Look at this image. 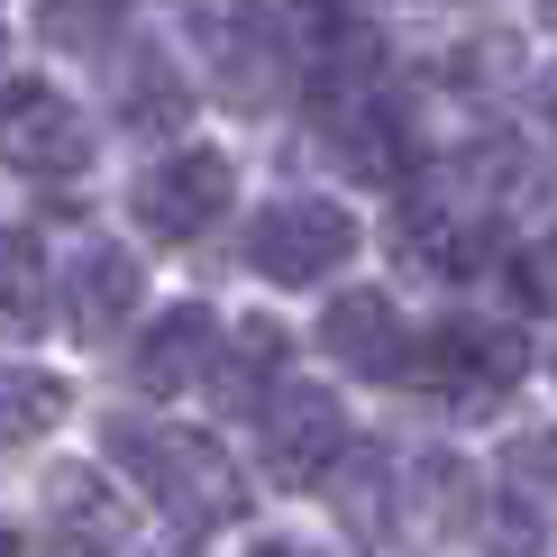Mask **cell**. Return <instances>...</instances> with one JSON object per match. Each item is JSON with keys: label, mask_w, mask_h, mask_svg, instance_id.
Instances as JSON below:
<instances>
[{"label": "cell", "mask_w": 557, "mask_h": 557, "mask_svg": "<svg viewBox=\"0 0 557 557\" xmlns=\"http://www.w3.org/2000/svg\"><path fill=\"white\" fill-rule=\"evenodd\" d=\"M201 28V64H211V91L228 110H274L293 83V46L284 28H274L265 0H201L193 10Z\"/></svg>", "instance_id": "cell-2"}, {"label": "cell", "mask_w": 557, "mask_h": 557, "mask_svg": "<svg viewBox=\"0 0 557 557\" xmlns=\"http://www.w3.org/2000/svg\"><path fill=\"white\" fill-rule=\"evenodd\" d=\"M183 101H193V91H183V74H174L165 55H156V46H137L128 74H120V120L165 137V128H183Z\"/></svg>", "instance_id": "cell-14"}, {"label": "cell", "mask_w": 557, "mask_h": 557, "mask_svg": "<svg viewBox=\"0 0 557 557\" xmlns=\"http://www.w3.org/2000/svg\"><path fill=\"white\" fill-rule=\"evenodd\" d=\"M228 193H238L228 156L183 147V156H165V165L137 183V228H147V238H201V228L228 211Z\"/></svg>", "instance_id": "cell-7"}, {"label": "cell", "mask_w": 557, "mask_h": 557, "mask_svg": "<svg viewBox=\"0 0 557 557\" xmlns=\"http://www.w3.org/2000/svg\"><path fill=\"white\" fill-rule=\"evenodd\" d=\"M137 284H147V274H137L128 247H91V257L74 265V284H64V320H74L83 338H110L137 311Z\"/></svg>", "instance_id": "cell-12"}, {"label": "cell", "mask_w": 557, "mask_h": 557, "mask_svg": "<svg viewBox=\"0 0 557 557\" xmlns=\"http://www.w3.org/2000/svg\"><path fill=\"white\" fill-rule=\"evenodd\" d=\"M0 548H18V530H0Z\"/></svg>", "instance_id": "cell-20"}, {"label": "cell", "mask_w": 557, "mask_h": 557, "mask_svg": "<svg viewBox=\"0 0 557 557\" xmlns=\"http://www.w3.org/2000/svg\"><path fill=\"white\" fill-rule=\"evenodd\" d=\"M411 357H421V366H403L411 384L484 403V393H512V384H521L530 347H521V330H494V320H438V330L411 347Z\"/></svg>", "instance_id": "cell-4"}, {"label": "cell", "mask_w": 557, "mask_h": 557, "mask_svg": "<svg viewBox=\"0 0 557 557\" xmlns=\"http://www.w3.org/2000/svg\"><path fill=\"white\" fill-rule=\"evenodd\" d=\"M37 311H46V257H37L28 228H0V320L28 330Z\"/></svg>", "instance_id": "cell-17"}, {"label": "cell", "mask_w": 557, "mask_h": 557, "mask_svg": "<svg viewBox=\"0 0 557 557\" xmlns=\"http://www.w3.org/2000/svg\"><path fill=\"white\" fill-rule=\"evenodd\" d=\"M0 156H10L18 174H83L91 165V128H83V110L64 101L55 83H10L0 91Z\"/></svg>", "instance_id": "cell-6"}, {"label": "cell", "mask_w": 557, "mask_h": 557, "mask_svg": "<svg viewBox=\"0 0 557 557\" xmlns=\"http://www.w3.org/2000/svg\"><path fill=\"white\" fill-rule=\"evenodd\" d=\"M338 448H347V411H338V393H320V384H274L265 393V475L274 484H320L338 467Z\"/></svg>", "instance_id": "cell-5"}, {"label": "cell", "mask_w": 557, "mask_h": 557, "mask_svg": "<svg viewBox=\"0 0 557 557\" xmlns=\"http://www.w3.org/2000/svg\"><path fill=\"white\" fill-rule=\"evenodd\" d=\"M137 0H37V37L64 46V55H91V46H110L128 28Z\"/></svg>", "instance_id": "cell-15"}, {"label": "cell", "mask_w": 557, "mask_h": 557, "mask_svg": "<svg viewBox=\"0 0 557 557\" xmlns=\"http://www.w3.org/2000/svg\"><path fill=\"white\" fill-rule=\"evenodd\" d=\"M284 357H293V338L274 330V320H247V330H238V357H228V393H257L265 375H284Z\"/></svg>", "instance_id": "cell-18"}, {"label": "cell", "mask_w": 557, "mask_h": 557, "mask_svg": "<svg viewBox=\"0 0 557 557\" xmlns=\"http://www.w3.org/2000/svg\"><path fill=\"white\" fill-rule=\"evenodd\" d=\"M347 247H357V220L338 211V201L320 193H284L274 211H257V238H247V257H257L265 284H320V274L347 265Z\"/></svg>", "instance_id": "cell-3"}, {"label": "cell", "mask_w": 557, "mask_h": 557, "mask_svg": "<svg viewBox=\"0 0 557 557\" xmlns=\"http://www.w3.org/2000/svg\"><path fill=\"white\" fill-rule=\"evenodd\" d=\"M46 512H55L64 548H120L128 540V503H110V484L91 467H55L46 475Z\"/></svg>", "instance_id": "cell-13"}, {"label": "cell", "mask_w": 557, "mask_h": 557, "mask_svg": "<svg viewBox=\"0 0 557 557\" xmlns=\"http://www.w3.org/2000/svg\"><path fill=\"white\" fill-rule=\"evenodd\" d=\"M548 120H557V101H548Z\"/></svg>", "instance_id": "cell-21"}, {"label": "cell", "mask_w": 557, "mask_h": 557, "mask_svg": "<svg viewBox=\"0 0 557 557\" xmlns=\"http://www.w3.org/2000/svg\"><path fill=\"white\" fill-rule=\"evenodd\" d=\"M64 421V384L37 375V366H0V448H18V438L55 430Z\"/></svg>", "instance_id": "cell-16"}, {"label": "cell", "mask_w": 557, "mask_h": 557, "mask_svg": "<svg viewBox=\"0 0 557 557\" xmlns=\"http://www.w3.org/2000/svg\"><path fill=\"white\" fill-rule=\"evenodd\" d=\"M211 357H220V320L201 311V301H183V311H165L147 338H137L128 375L147 384V393H183V384H201V375H211Z\"/></svg>", "instance_id": "cell-10"}, {"label": "cell", "mask_w": 557, "mask_h": 557, "mask_svg": "<svg viewBox=\"0 0 557 557\" xmlns=\"http://www.w3.org/2000/svg\"><path fill=\"white\" fill-rule=\"evenodd\" d=\"M521 293L540 301V311H557V238H548V247H530V257H521Z\"/></svg>", "instance_id": "cell-19"}, {"label": "cell", "mask_w": 557, "mask_h": 557, "mask_svg": "<svg viewBox=\"0 0 557 557\" xmlns=\"http://www.w3.org/2000/svg\"><path fill=\"white\" fill-rule=\"evenodd\" d=\"M320 484L338 494V530H347V540H366V548L393 540V457L375 448V438H347L338 467L320 475Z\"/></svg>", "instance_id": "cell-11"}, {"label": "cell", "mask_w": 557, "mask_h": 557, "mask_svg": "<svg viewBox=\"0 0 557 557\" xmlns=\"http://www.w3.org/2000/svg\"><path fill=\"white\" fill-rule=\"evenodd\" d=\"M110 457L147 484V503L165 512L183 540H211V530H228L247 512V494H238V467H228V448L220 438H201V430H156V421H120L110 430Z\"/></svg>", "instance_id": "cell-1"}, {"label": "cell", "mask_w": 557, "mask_h": 557, "mask_svg": "<svg viewBox=\"0 0 557 557\" xmlns=\"http://www.w3.org/2000/svg\"><path fill=\"white\" fill-rule=\"evenodd\" d=\"M320 110H330V156L357 183H403L411 174V147L421 137H403V110L375 101V83H357L347 101H320Z\"/></svg>", "instance_id": "cell-8"}, {"label": "cell", "mask_w": 557, "mask_h": 557, "mask_svg": "<svg viewBox=\"0 0 557 557\" xmlns=\"http://www.w3.org/2000/svg\"><path fill=\"white\" fill-rule=\"evenodd\" d=\"M320 347L347 366V375H366V384H384V375H403V320H393V293L375 284H347L330 311H320Z\"/></svg>", "instance_id": "cell-9"}]
</instances>
